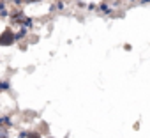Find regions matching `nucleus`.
Here are the masks:
<instances>
[{"label": "nucleus", "mask_w": 150, "mask_h": 138, "mask_svg": "<svg viewBox=\"0 0 150 138\" xmlns=\"http://www.w3.org/2000/svg\"><path fill=\"white\" fill-rule=\"evenodd\" d=\"M9 18H11V23H18V25L21 27V23H23V20H25L27 16H25V13H23L21 9H18V11L11 13V14H9Z\"/></svg>", "instance_id": "f03ea898"}, {"label": "nucleus", "mask_w": 150, "mask_h": 138, "mask_svg": "<svg viewBox=\"0 0 150 138\" xmlns=\"http://www.w3.org/2000/svg\"><path fill=\"white\" fill-rule=\"evenodd\" d=\"M25 4H37V2H42V0H23Z\"/></svg>", "instance_id": "ddd939ff"}, {"label": "nucleus", "mask_w": 150, "mask_h": 138, "mask_svg": "<svg viewBox=\"0 0 150 138\" xmlns=\"http://www.w3.org/2000/svg\"><path fill=\"white\" fill-rule=\"evenodd\" d=\"M4 138H9V136H4Z\"/></svg>", "instance_id": "6ab92c4d"}, {"label": "nucleus", "mask_w": 150, "mask_h": 138, "mask_svg": "<svg viewBox=\"0 0 150 138\" xmlns=\"http://www.w3.org/2000/svg\"><path fill=\"white\" fill-rule=\"evenodd\" d=\"M99 9H101V13H103V14H113V7H111V6H108L106 2H103V4L99 6Z\"/></svg>", "instance_id": "39448f33"}, {"label": "nucleus", "mask_w": 150, "mask_h": 138, "mask_svg": "<svg viewBox=\"0 0 150 138\" xmlns=\"http://www.w3.org/2000/svg\"><path fill=\"white\" fill-rule=\"evenodd\" d=\"M14 43H16V32L11 27H7V28H4L0 32V46L2 48H9Z\"/></svg>", "instance_id": "f257e3e1"}, {"label": "nucleus", "mask_w": 150, "mask_h": 138, "mask_svg": "<svg viewBox=\"0 0 150 138\" xmlns=\"http://www.w3.org/2000/svg\"><path fill=\"white\" fill-rule=\"evenodd\" d=\"M124 50H125V51H131V50H132V46L127 43V44H124Z\"/></svg>", "instance_id": "2eb2a0df"}, {"label": "nucleus", "mask_w": 150, "mask_h": 138, "mask_svg": "<svg viewBox=\"0 0 150 138\" xmlns=\"http://www.w3.org/2000/svg\"><path fill=\"white\" fill-rule=\"evenodd\" d=\"M64 7H65L64 2H57V9H58V11H64Z\"/></svg>", "instance_id": "f8f14e48"}, {"label": "nucleus", "mask_w": 150, "mask_h": 138, "mask_svg": "<svg viewBox=\"0 0 150 138\" xmlns=\"http://www.w3.org/2000/svg\"><path fill=\"white\" fill-rule=\"evenodd\" d=\"M18 136H20V138H27V136H28V131H20Z\"/></svg>", "instance_id": "9d476101"}, {"label": "nucleus", "mask_w": 150, "mask_h": 138, "mask_svg": "<svg viewBox=\"0 0 150 138\" xmlns=\"http://www.w3.org/2000/svg\"><path fill=\"white\" fill-rule=\"evenodd\" d=\"M21 27H25V28H32V27H34V18H30V16H27V18L23 20V23H21Z\"/></svg>", "instance_id": "423d86ee"}, {"label": "nucleus", "mask_w": 150, "mask_h": 138, "mask_svg": "<svg viewBox=\"0 0 150 138\" xmlns=\"http://www.w3.org/2000/svg\"><path fill=\"white\" fill-rule=\"evenodd\" d=\"M0 127H4V129L13 127V119H11V115H0Z\"/></svg>", "instance_id": "7ed1b4c3"}, {"label": "nucleus", "mask_w": 150, "mask_h": 138, "mask_svg": "<svg viewBox=\"0 0 150 138\" xmlns=\"http://www.w3.org/2000/svg\"><path fill=\"white\" fill-rule=\"evenodd\" d=\"M76 4H78V7H85V2H83V0H78Z\"/></svg>", "instance_id": "dca6fc26"}, {"label": "nucleus", "mask_w": 150, "mask_h": 138, "mask_svg": "<svg viewBox=\"0 0 150 138\" xmlns=\"http://www.w3.org/2000/svg\"><path fill=\"white\" fill-rule=\"evenodd\" d=\"M9 14H11V13H9V11L6 9V11H2V13H0V18H7Z\"/></svg>", "instance_id": "9b49d317"}, {"label": "nucleus", "mask_w": 150, "mask_h": 138, "mask_svg": "<svg viewBox=\"0 0 150 138\" xmlns=\"http://www.w3.org/2000/svg\"><path fill=\"white\" fill-rule=\"evenodd\" d=\"M87 7H88V11H96V9H97V6H96V4H88Z\"/></svg>", "instance_id": "4468645a"}, {"label": "nucleus", "mask_w": 150, "mask_h": 138, "mask_svg": "<svg viewBox=\"0 0 150 138\" xmlns=\"http://www.w3.org/2000/svg\"><path fill=\"white\" fill-rule=\"evenodd\" d=\"M28 36V28H25V27H20L18 28V32H16V43H20L21 39H25Z\"/></svg>", "instance_id": "20e7f679"}, {"label": "nucleus", "mask_w": 150, "mask_h": 138, "mask_svg": "<svg viewBox=\"0 0 150 138\" xmlns=\"http://www.w3.org/2000/svg\"><path fill=\"white\" fill-rule=\"evenodd\" d=\"M139 4H143V6H146V4H150V0H139Z\"/></svg>", "instance_id": "f3484780"}, {"label": "nucleus", "mask_w": 150, "mask_h": 138, "mask_svg": "<svg viewBox=\"0 0 150 138\" xmlns=\"http://www.w3.org/2000/svg\"><path fill=\"white\" fill-rule=\"evenodd\" d=\"M6 7H7L6 0H0V13H2V11H6Z\"/></svg>", "instance_id": "1a4fd4ad"}, {"label": "nucleus", "mask_w": 150, "mask_h": 138, "mask_svg": "<svg viewBox=\"0 0 150 138\" xmlns=\"http://www.w3.org/2000/svg\"><path fill=\"white\" fill-rule=\"evenodd\" d=\"M48 138H55V136H48Z\"/></svg>", "instance_id": "a211bd4d"}, {"label": "nucleus", "mask_w": 150, "mask_h": 138, "mask_svg": "<svg viewBox=\"0 0 150 138\" xmlns=\"http://www.w3.org/2000/svg\"><path fill=\"white\" fill-rule=\"evenodd\" d=\"M27 138H44V134H41L37 129L35 131H28V136Z\"/></svg>", "instance_id": "6e6552de"}, {"label": "nucleus", "mask_w": 150, "mask_h": 138, "mask_svg": "<svg viewBox=\"0 0 150 138\" xmlns=\"http://www.w3.org/2000/svg\"><path fill=\"white\" fill-rule=\"evenodd\" d=\"M9 90H11L9 82H0V92H9Z\"/></svg>", "instance_id": "0eeeda50"}]
</instances>
